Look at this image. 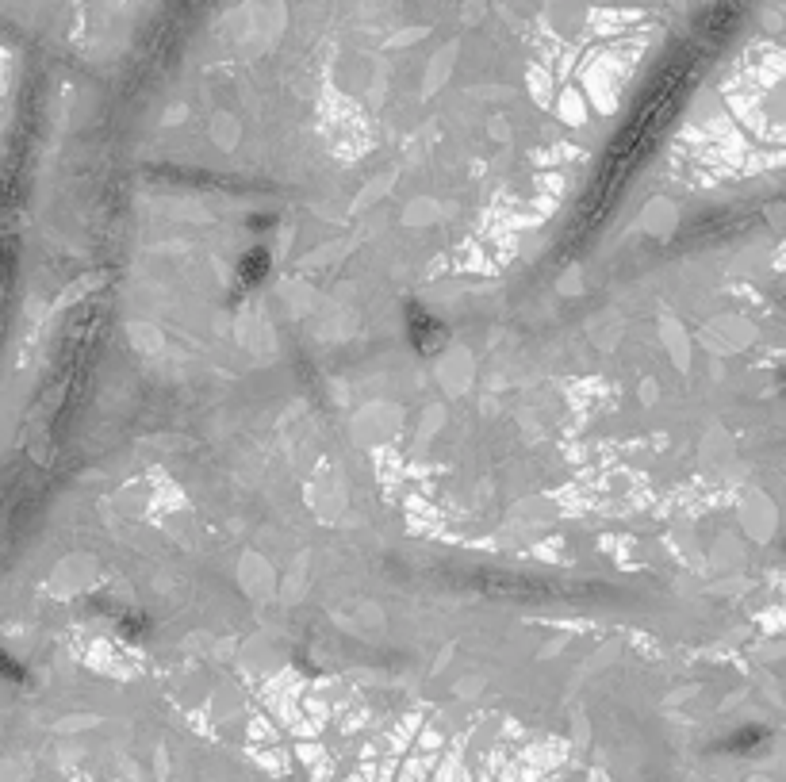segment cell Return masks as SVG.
Masks as SVG:
<instances>
[{
    "label": "cell",
    "instance_id": "obj_1",
    "mask_svg": "<svg viewBox=\"0 0 786 782\" xmlns=\"http://www.w3.org/2000/svg\"><path fill=\"white\" fill-rule=\"evenodd\" d=\"M411 338H415L422 353H430V349H438L445 342V330H441V322L426 307H411Z\"/></svg>",
    "mask_w": 786,
    "mask_h": 782
},
{
    "label": "cell",
    "instance_id": "obj_2",
    "mask_svg": "<svg viewBox=\"0 0 786 782\" xmlns=\"http://www.w3.org/2000/svg\"><path fill=\"white\" fill-rule=\"evenodd\" d=\"M265 269H269V250H250L246 253V261H242V276H246V284H257L261 276H265Z\"/></svg>",
    "mask_w": 786,
    "mask_h": 782
},
{
    "label": "cell",
    "instance_id": "obj_3",
    "mask_svg": "<svg viewBox=\"0 0 786 782\" xmlns=\"http://www.w3.org/2000/svg\"><path fill=\"white\" fill-rule=\"evenodd\" d=\"M0 675H4V679H24V667L16 664V660H12L4 648H0Z\"/></svg>",
    "mask_w": 786,
    "mask_h": 782
}]
</instances>
